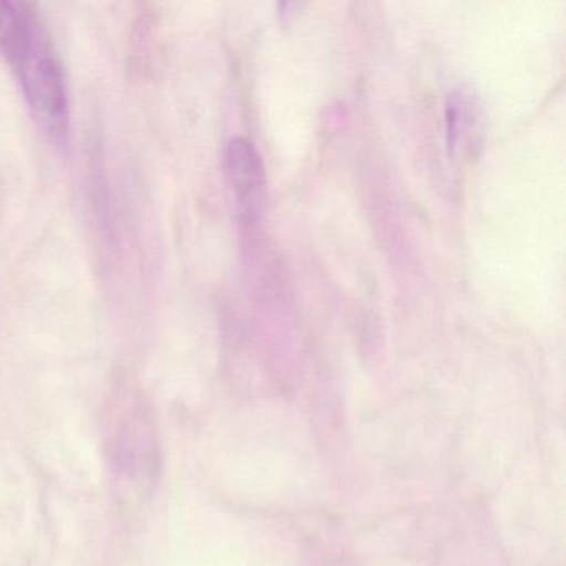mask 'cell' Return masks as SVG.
<instances>
[{
	"label": "cell",
	"mask_w": 566,
	"mask_h": 566,
	"mask_svg": "<svg viewBox=\"0 0 566 566\" xmlns=\"http://www.w3.org/2000/svg\"><path fill=\"white\" fill-rule=\"evenodd\" d=\"M8 61L15 69L35 117L52 134L64 135L69 120L64 75L38 18L21 48Z\"/></svg>",
	"instance_id": "1"
},
{
	"label": "cell",
	"mask_w": 566,
	"mask_h": 566,
	"mask_svg": "<svg viewBox=\"0 0 566 566\" xmlns=\"http://www.w3.org/2000/svg\"><path fill=\"white\" fill-rule=\"evenodd\" d=\"M227 171L238 203L248 221L260 218L263 201V161L253 144L243 138L231 142L227 148Z\"/></svg>",
	"instance_id": "2"
},
{
	"label": "cell",
	"mask_w": 566,
	"mask_h": 566,
	"mask_svg": "<svg viewBox=\"0 0 566 566\" xmlns=\"http://www.w3.org/2000/svg\"><path fill=\"white\" fill-rule=\"evenodd\" d=\"M447 137L453 151H473L479 145L482 111L472 91L459 88L449 98L446 111Z\"/></svg>",
	"instance_id": "3"
}]
</instances>
